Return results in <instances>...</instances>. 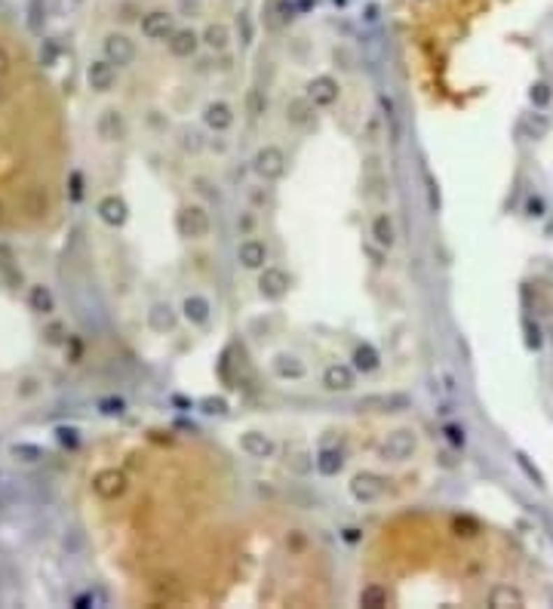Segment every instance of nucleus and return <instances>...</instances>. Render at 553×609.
<instances>
[{"label":"nucleus","mask_w":553,"mask_h":609,"mask_svg":"<svg viewBox=\"0 0 553 609\" xmlns=\"http://www.w3.org/2000/svg\"><path fill=\"white\" fill-rule=\"evenodd\" d=\"M111 80H114L111 65H108V62H92V65H89V83H92V89H108V87H111Z\"/></svg>","instance_id":"obj_1"},{"label":"nucleus","mask_w":553,"mask_h":609,"mask_svg":"<svg viewBox=\"0 0 553 609\" xmlns=\"http://www.w3.org/2000/svg\"><path fill=\"white\" fill-rule=\"evenodd\" d=\"M108 56L117 59V65H120V62H127L132 56V50L123 37H108Z\"/></svg>","instance_id":"obj_2"},{"label":"nucleus","mask_w":553,"mask_h":609,"mask_svg":"<svg viewBox=\"0 0 553 609\" xmlns=\"http://www.w3.org/2000/svg\"><path fill=\"white\" fill-rule=\"evenodd\" d=\"M99 213H102L105 222H111V225H117V222H123V203L114 197H108L102 206H99Z\"/></svg>","instance_id":"obj_3"},{"label":"nucleus","mask_w":553,"mask_h":609,"mask_svg":"<svg viewBox=\"0 0 553 609\" xmlns=\"http://www.w3.org/2000/svg\"><path fill=\"white\" fill-rule=\"evenodd\" d=\"M31 305H34L37 311H50V308H52L50 292H46L43 287H34V289H31Z\"/></svg>","instance_id":"obj_4"},{"label":"nucleus","mask_w":553,"mask_h":609,"mask_svg":"<svg viewBox=\"0 0 553 609\" xmlns=\"http://www.w3.org/2000/svg\"><path fill=\"white\" fill-rule=\"evenodd\" d=\"M10 261H13V252L6 250V246H0V268H6Z\"/></svg>","instance_id":"obj_5"},{"label":"nucleus","mask_w":553,"mask_h":609,"mask_svg":"<svg viewBox=\"0 0 553 609\" xmlns=\"http://www.w3.org/2000/svg\"><path fill=\"white\" fill-rule=\"evenodd\" d=\"M6 68H10V59H6V52L0 50V74H6Z\"/></svg>","instance_id":"obj_6"},{"label":"nucleus","mask_w":553,"mask_h":609,"mask_svg":"<svg viewBox=\"0 0 553 609\" xmlns=\"http://www.w3.org/2000/svg\"><path fill=\"white\" fill-rule=\"evenodd\" d=\"M0 102H3V89H0Z\"/></svg>","instance_id":"obj_7"}]
</instances>
